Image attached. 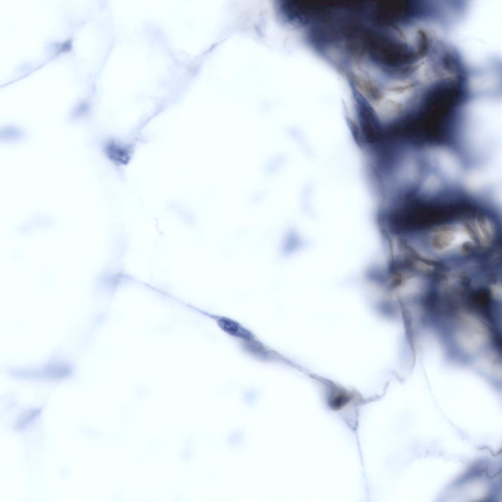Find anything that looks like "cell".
I'll list each match as a JSON object with an SVG mask.
<instances>
[{"instance_id": "6da1fadb", "label": "cell", "mask_w": 502, "mask_h": 502, "mask_svg": "<svg viewBox=\"0 0 502 502\" xmlns=\"http://www.w3.org/2000/svg\"><path fill=\"white\" fill-rule=\"evenodd\" d=\"M239 346L245 354L259 362L284 364L288 363L283 354L268 346L257 337L249 341L239 342Z\"/></svg>"}, {"instance_id": "3957f363", "label": "cell", "mask_w": 502, "mask_h": 502, "mask_svg": "<svg viewBox=\"0 0 502 502\" xmlns=\"http://www.w3.org/2000/svg\"><path fill=\"white\" fill-rule=\"evenodd\" d=\"M276 16L279 22L290 27L299 28L306 23V17L303 13L292 2L277 0L275 4Z\"/></svg>"}, {"instance_id": "7a4b0ae2", "label": "cell", "mask_w": 502, "mask_h": 502, "mask_svg": "<svg viewBox=\"0 0 502 502\" xmlns=\"http://www.w3.org/2000/svg\"><path fill=\"white\" fill-rule=\"evenodd\" d=\"M216 323L218 327L225 334L239 342L249 341L257 336L251 329L237 320L220 315L207 314Z\"/></svg>"}, {"instance_id": "277c9868", "label": "cell", "mask_w": 502, "mask_h": 502, "mask_svg": "<svg viewBox=\"0 0 502 502\" xmlns=\"http://www.w3.org/2000/svg\"><path fill=\"white\" fill-rule=\"evenodd\" d=\"M105 151L110 159L119 164L126 163L130 159V149L116 142H112L108 144Z\"/></svg>"}]
</instances>
